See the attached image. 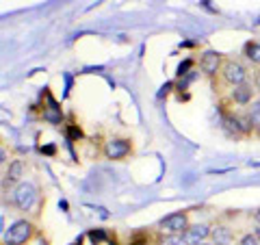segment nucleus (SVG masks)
<instances>
[{
	"mask_svg": "<svg viewBox=\"0 0 260 245\" xmlns=\"http://www.w3.org/2000/svg\"><path fill=\"white\" fill-rule=\"evenodd\" d=\"M9 193V206L20 213L22 217L37 219L39 208H42V191H39L37 182L32 180H22L20 185H15Z\"/></svg>",
	"mask_w": 260,
	"mask_h": 245,
	"instance_id": "1",
	"label": "nucleus"
},
{
	"mask_svg": "<svg viewBox=\"0 0 260 245\" xmlns=\"http://www.w3.org/2000/svg\"><path fill=\"white\" fill-rule=\"evenodd\" d=\"M219 124L228 139L232 141H241L254 135V126L249 124L245 115V109H230V104L221 100V115H219Z\"/></svg>",
	"mask_w": 260,
	"mask_h": 245,
	"instance_id": "2",
	"label": "nucleus"
},
{
	"mask_svg": "<svg viewBox=\"0 0 260 245\" xmlns=\"http://www.w3.org/2000/svg\"><path fill=\"white\" fill-rule=\"evenodd\" d=\"M37 236V222L30 217H18L3 230V245H30Z\"/></svg>",
	"mask_w": 260,
	"mask_h": 245,
	"instance_id": "3",
	"label": "nucleus"
},
{
	"mask_svg": "<svg viewBox=\"0 0 260 245\" xmlns=\"http://www.w3.org/2000/svg\"><path fill=\"white\" fill-rule=\"evenodd\" d=\"M135 154V141L124 135H113L102 143V157L109 161H126Z\"/></svg>",
	"mask_w": 260,
	"mask_h": 245,
	"instance_id": "4",
	"label": "nucleus"
},
{
	"mask_svg": "<svg viewBox=\"0 0 260 245\" xmlns=\"http://www.w3.org/2000/svg\"><path fill=\"white\" fill-rule=\"evenodd\" d=\"M219 80L230 89L237 85H243L249 80V68L241 59H225L221 72H219Z\"/></svg>",
	"mask_w": 260,
	"mask_h": 245,
	"instance_id": "5",
	"label": "nucleus"
},
{
	"mask_svg": "<svg viewBox=\"0 0 260 245\" xmlns=\"http://www.w3.org/2000/svg\"><path fill=\"white\" fill-rule=\"evenodd\" d=\"M189 226H191L189 210H176V213L165 215L156 224V232H162V234H184Z\"/></svg>",
	"mask_w": 260,
	"mask_h": 245,
	"instance_id": "6",
	"label": "nucleus"
},
{
	"mask_svg": "<svg viewBox=\"0 0 260 245\" xmlns=\"http://www.w3.org/2000/svg\"><path fill=\"white\" fill-rule=\"evenodd\" d=\"M254 100H256V89H254V83H251V80L232 87L230 91H228V98H223V102H228L234 109H245Z\"/></svg>",
	"mask_w": 260,
	"mask_h": 245,
	"instance_id": "7",
	"label": "nucleus"
},
{
	"mask_svg": "<svg viewBox=\"0 0 260 245\" xmlns=\"http://www.w3.org/2000/svg\"><path fill=\"white\" fill-rule=\"evenodd\" d=\"M223 61H225V56L221 52L213 50V48H208V50H204V52L200 54V72L206 78L215 80L219 76V72H221V68H223Z\"/></svg>",
	"mask_w": 260,
	"mask_h": 245,
	"instance_id": "8",
	"label": "nucleus"
},
{
	"mask_svg": "<svg viewBox=\"0 0 260 245\" xmlns=\"http://www.w3.org/2000/svg\"><path fill=\"white\" fill-rule=\"evenodd\" d=\"M24 174H26V165H24L22 159H13L9 161V165L3 171V191H11L15 185H20L24 180Z\"/></svg>",
	"mask_w": 260,
	"mask_h": 245,
	"instance_id": "9",
	"label": "nucleus"
},
{
	"mask_svg": "<svg viewBox=\"0 0 260 245\" xmlns=\"http://www.w3.org/2000/svg\"><path fill=\"white\" fill-rule=\"evenodd\" d=\"M210 234H213V226L206 222H200V224H191L182 236H184L186 245H198L202 241H208Z\"/></svg>",
	"mask_w": 260,
	"mask_h": 245,
	"instance_id": "10",
	"label": "nucleus"
},
{
	"mask_svg": "<svg viewBox=\"0 0 260 245\" xmlns=\"http://www.w3.org/2000/svg\"><path fill=\"white\" fill-rule=\"evenodd\" d=\"M210 241H213L215 245H237L239 236L237 232H234V228L230 224H221L217 222L213 226V234H210Z\"/></svg>",
	"mask_w": 260,
	"mask_h": 245,
	"instance_id": "11",
	"label": "nucleus"
},
{
	"mask_svg": "<svg viewBox=\"0 0 260 245\" xmlns=\"http://www.w3.org/2000/svg\"><path fill=\"white\" fill-rule=\"evenodd\" d=\"M243 59H245L251 68H260V42H247L243 46Z\"/></svg>",
	"mask_w": 260,
	"mask_h": 245,
	"instance_id": "12",
	"label": "nucleus"
},
{
	"mask_svg": "<svg viewBox=\"0 0 260 245\" xmlns=\"http://www.w3.org/2000/svg\"><path fill=\"white\" fill-rule=\"evenodd\" d=\"M245 115L249 119V124L254 126V135H258L260 133V98H256L249 107H245Z\"/></svg>",
	"mask_w": 260,
	"mask_h": 245,
	"instance_id": "13",
	"label": "nucleus"
},
{
	"mask_svg": "<svg viewBox=\"0 0 260 245\" xmlns=\"http://www.w3.org/2000/svg\"><path fill=\"white\" fill-rule=\"evenodd\" d=\"M154 245H186L182 234H162L154 232Z\"/></svg>",
	"mask_w": 260,
	"mask_h": 245,
	"instance_id": "14",
	"label": "nucleus"
},
{
	"mask_svg": "<svg viewBox=\"0 0 260 245\" xmlns=\"http://www.w3.org/2000/svg\"><path fill=\"white\" fill-rule=\"evenodd\" d=\"M128 245H154V232L148 234V236H145L143 232L141 234H135L133 239L128 241Z\"/></svg>",
	"mask_w": 260,
	"mask_h": 245,
	"instance_id": "15",
	"label": "nucleus"
},
{
	"mask_svg": "<svg viewBox=\"0 0 260 245\" xmlns=\"http://www.w3.org/2000/svg\"><path fill=\"white\" fill-rule=\"evenodd\" d=\"M237 245H260V241H258L256 232H243V234L239 236Z\"/></svg>",
	"mask_w": 260,
	"mask_h": 245,
	"instance_id": "16",
	"label": "nucleus"
},
{
	"mask_svg": "<svg viewBox=\"0 0 260 245\" xmlns=\"http://www.w3.org/2000/svg\"><path fill=\"white\" fill-rule=\"evenodd\" d=\"M251 83H254V89H256V94L260 96V68L251 74Z\"/></svg>",
	"mask_w": 260,
	"mask_h": 245,
	"instance_id": "17",
	"label": "nucleus"
},
{
	"mask_svg": "<svg viewBox=\"0 0 260 245\" xmlns=\"http://www.w3.org/2000/svg\"><path fill=\"white\" fill-rule=\"evenodd\" d=\"M251 219H254V224H256V228L260 226V210H256L254 215H251Z\"/></svg>",
	"mask_w": 260,
	"mask_h": 245,
	"instance_id": "18",
	"label": "nucleus"
},
{
	"mask_svg": "<svg viewBox=\"0 0 260 245\" xmlns=\"http://www.w3.org/2000/svg\"><path fill=\"white\" fill-rule=\"evenodd\" d=\"M198 245H215V243H213V241H210V239H208V241H202V243H198Z\"/></svg>",
	"mask_w": 260,
	"mask_h": 245,
	"instance_id": "19",
	"label": "nucleus"
},
{
	"mask_svg": "<svg viewBox=\"0 0 260 245\" xmlns=\"http://www.w3.org/2000/svg\"><path fill=\"white\" fill-rule=\"evenodd\" d=\"M254 232H256V236H258V241H260V226L256 228V230H254Z\"/></svg>",
	"mask_w": 260,
	"mask_h": 245,
	"instance_id": "20",
	"label": "nucleus"
},
{
	"mask_svg": "<svg viewBox=\"0 0 260 245\" xmlns=\"http://www.w3.org/2000/svg\"><path fill=\"white\" fill-rule=\"evenodd\" d=\"M256 137H258V139H260V133H258V135H256Z\"/></svg>",
	"mask_w": 260,
	"mask_h": 245,
	"instance_id": "21",
	"label": "nucleus"
}]
</instances>
